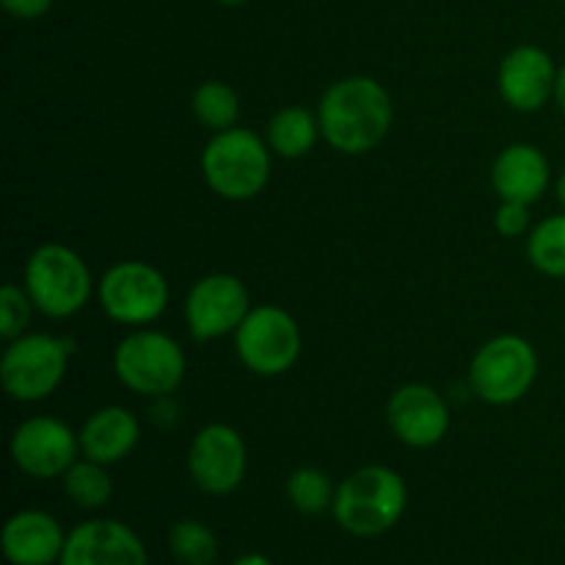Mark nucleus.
I'll return each instance as SVG.
<instances>
[{"label": "nucleus", "instance_id": "nucleus-9", "mask_svg": "<svg viewBox=\"0 0 565 565\" xmlns=\"http://www.w3.org/2000/svg\"><path fill=\"white\" fill-rule=\"evenodd\" d=\"M232 337H235V351L243 367L263 379L285 375L301 356V329L296 318L276 303L252 307V312Z\"/></svg>", "mask_w": 565, "mask_h": 565}, {"label": "nucleus", "instance_id": "nucleus-14", "mask_svg": "<svg viewBox=\"0 0 565 565\" xmlns=\"http://www.w3.org/2000/svg\"><path fill=\"white\" fill-rule=\"evenodd\" d=\"M557 66L544 47L519 44L500 61L497 88L508 108L519 114H535L555 99Z\"/></svg>", "mask_w": 565, "mask_h": 565}, {"label": "nucleus", "instance_id": "nucleus-5", "mask_svg": "<svg viewBox=\"0 0 565 565\" xmlns=\"http://www.w3.org/2000/svg\"><path fill=\"white\" fill-rule=\"evenodd\" d=\"M110 362L119 384L141 397L174 395L188 373V359L180 342L147 326L121 337Z\"/></svg>", "mask_w": 565, "mask_h": 565}, {"label": "nucleus", "instance_id": "nucleus-16", "mask_svg": "<svg viewBox=\"0 0 565 565\" xmlns=\"http://www.w3.org/2000/svg\"><path fill=\"white\" fill-rule=\"evenodd\" d=\"M552 169L535 143H508L491 166V185L500 202H522L533 207L550 191Z\"/></svg>", "mask_w": 565, "mask_h": 565}, {"label": "nucleus", "instance_id": "nucleus-21", "mask_svg": "<svg viewBox=\"0 0 565 565\" xmlns=\"http://www.w3.org/2000/svg\"><path fill=\"white\" fill-rule=\"evenodd\" d=\"M61 486H64V494L70 497L72 505H77L81 511H99L114 497V480H110L108 467L92 461V458L72 463L61 478Z\"/></svg>", "mask_w": 565, "mask_h": 565}, {"label": "nucleus", "instance_id": "nucleus-2", "mask_svg": "<svg viewBox=\"0 0 565 565\" xmlns=\"http://www.w3.org/2000/svg\"><path fill=\"white\" fill-rule=\"evenodd\" d=\"M22 287L36 312L50 320L75 318L97 292L88 263L64 243H42L33 248L22 270Z\"/></svg>", "mask_w": 565, "mask_h": 565}, {"label": "nucleus", "instance_id": "nucleus-7", "mask_svg": "<svg viewBox=\"0 0 565 565\" xmlns=\"http://www.w3.org/2000/svg\"><path fill=\"white\" fill-rule=\"evenodd\" d=\"M539 379V353L519 334H500L483 342L469 364V386L489 406H513Z\"/></svg>", "mask_w": 565, "mask_h": 565}, {"label": "nucleus", "instance_id": "nucleus-27", "mask_svg": "<svg viewBox=\"0 0 565 565\" xmlns=\"http://www.w3.org/2000/svg\"><path fill=\"white\" fill-rule=\"evenodd\" d=\"M53 3L55 0H0L6 14H11L14 20H39L53 9Z\"/></svg>", "mask_w": 565, "mask_h": 565}, {"label": "nucleus", "instance_id": "nucleus-8", "mask_svg": "<svg viewBox=\"0 0 565 565\" xmlns=\"http://www.w3.org/2000/svg\"><path fill=\"white\" fill-rule=\"evenodd\" d=\"M169 296L166 276L143 259H119L97 281V301L103 312L114 323L132 329L154 323L169 307Z\"/></svg>", "mask_w": 565, "mask_h": 565}, {"label": "nucleus", "instance_id": "nucleus-22", "mask_svg": "<svg viewBox=\"0 0 565 565\" xmlns=\"http://www.w3.org/2000/svg\"><path fill=\"white\" fill-rule=\"evenodd\" d=\"M527 259L539 274L565 279V210L530 230Z\"/></svg>", "mask_w": 565, "mask_h": 565}, {"label": "nucleus", "instance_id": "nucleus-6", "mask_svg": "<svg viewBox=\"0 0 565 565\" xmlns=\"http://www.w3.org/2000/svg\"><path fill=\"white\" fill-rule=\"evenodd\" d=\"M72 345L47 331H25L0 356V384L17 403H42L66 379Z\"/></svg>", "mask_w": 565, "mask_h": 565}, {"label": "nucleus", "instance_id": "nucleus-31", "mask_svg": "<svg viewBox=\"0 0 565 565\" xmlns=\"http://www.w3.org/2000/svg\"><path fill=\"white\" fill-rule=\"evenodd\" d=\"M218 3H224V6H243V3H248V0H218Z\"/></svg>", "mask_w": 565, "mask_h": 565}, {"label": "nucleus", "instance_id": "nucleus-19", "mask_svg": "<svg viewBox=\"0 0 565 565\" xmlns=\"http://www.w3.org/2000/svg\"><path fill=\"white\" fill-rule=\"evenodd\" d=\"M318 138H323L318 114L303 105H285L270 116L268 127H265V141H268L270 152L285 160L307 158Z\"/></svg>", "mask_w": 565, "mask_h": 565}, {"label": "nucleus", "instance_id": "nucleus-28", "mask_svg": "<svg viewBox=\"0 0 565 565\" xmlns=\"http://www.w3.org/2000/svg\"><path fill=\"white\" fill-rule=\"evenodd\" d=\"M555 105L561 108V114L565 116V64L557 72V86H555Z\"/></svg>", "mask_w": 565, "mask_h": 565}, {"label": "nucleus", "instance_id": "nucleus-4", "mask_svg": "<svg viewBox=\"0 0 565 565\" xmlns=\"http://www.w3.org/2000/svg\"><path fill=\"white\" fill-rule=\"evenodd\" d=\"M270 147L248 127L213 132L202 152V174L210 191L226 202H248L270 182Z\"/></svg>", "mask_w": 565, "mask_h": 565}, {"label": "nucleus", "instance_id": "nucleus-20", "mask_svg": "<svg viewBox=\"0 0 565 565\" xmlns=\"http://www.w3.org/2000/svg\"><path fill=\"white\" fill-rule=\"evenodd\" d=\"M191 110L210 132L232 130L241 119V94L224 81H204L193 88Z\"/></svg>", "mask_w": 565, "mask_h": 565}, {"label": "nucleus", "instance_id": "nucleus-17", "mask_svg": "<svg viewBox=\"0 0 565 565\" xmlns=\"http://www.w3.org/2000/svg\"><path fill=\"white\" fill-rule=\"evenodd\" d=\"M0 541L11 565H53L64 555L66 533L47 511L28 508L6 522Z\"/></svg>", "mask_w": 565, "mask_h": 565}, {"label": "nucleus", "instance_id": "nucleus-15", "mask_svg": "<svg viewBox=\"0 0 565 565\" xmlns=\"http://www.w3.org/2000/svg\"><path fill=\"white\" fill-rule=\"evenodd\" d=\"M58 565H147L138 533L114 519H92L66 535Z\"/></svg>", "mask_w": 565, "mask_h": 565}, {"label": "nucleus", "instance_id": "nucleus-10", "mask_svg": "<svg viewBox=\"0 0 565 565\" xmlns=\"http://www.w3.org/2000/svg\"><path fill=\"white\" fill-rule=\"evenodd\" d=\"M246 469V439L226 423L204 425L188 447V475L193 486L210 497H226L241 489Z\"/></svg>", "mask_w": 565, "mask_h": 565}, {"label": "nucleus", "instance_id": "nucleus-23", "mask_svg": "<svg viewBox=\"0 0 565 565\" xmlns=\"http://www.w3.org/2000/svg\"><path fill=\"white\" fill-rule=\"evenodd\" d=\"M285 494L290 505L303 516H323L334 508L337 486L331 483L329 475L318 467H301L287 478Z\"/></svg>", "mask_w": 565, "mask_h": 565}, {"label": "nucleus", "instance_id": "nucleus-11", "mask_svg": "<svg viewBox=\"0 0 565 565\" xmlns=\"http://www.w3.org/2000/svg\"><path fill=\"white\" fill-rule=\"evenodd\" d=\"M248 312L252 296L235 274L202 276L185 296V326L193 342L235 334Z\"/></svg>", "mask_w": 565, "mask_h": 565}, {"label": "nucleus", "instance_id": "nucleus-18", "mask_svg": "<svg viewBox=\"0 0 565 565\" xmlns=\"http://www.w3.org/2000/svg\"><path fill=\"white\" fill-rule=\"evenodd\" d=\"M83 458L114 467L125 461L141 441V423L125 406H103L88 414L86 423L77 430Z\"/></svg>", "mask_w": 565, "mask_h": 565}, {"label": "nucleus", "instance_id": "nucleus-13", "mask_svg": "<svg viewBox=\"0 0 565 565\" xmlns=\"http://www.w3.org/2000/svg\"><path fill=\"white\" fill-rule=\"evenodd\" d=\"M386 423L397 441L414 450L439 445L450 430V408L441 392L428 384H403L386 403Z\"/></svg>", "mask_w": 565, "mask_h": 565}, {"label": "nucleus", "instance_id": "nucleus-29", "mask_svg": "<svg viewBox=\"0 0 565 565\" xmlns=\"http://www.w3.org/2000/svg\"><path fill=\"white\" fill-rule=\"evenodd\" d=\"M232 565H274V563H270L265 555H259V552H252V555L237 557V561L232 563Z\"/></svg>", "mask_w": 565, "mask_h": 565}, {"label": "nucleus", "instance_id": "nucleus-30", "mask_svg": "<svg viewBox=\"0 0 565 565\" xmlns=\"http://www.w3.org/2000/svg\"><path fill=\"white\" fill-rule=\"evenodd\" d=\"M555 193H557V202H561V207L565 210V171H561V177H557Z\"/></svg>", "mask_w": 565, "mask_h": 565}, {"label": "nucleus", "instance_id": "nucleus-1", "mask_svg": "<svg viewBox=\"0 0 565 565\" xmlns=\"http://www.w3.org/2000/svg\"><path fill=\"white\" fill-rule=\"evenodd\" d=\"M318 121L331 149L342 154H367L390 136L395 105L375 77L348 75L323 92Z\"/></svg>", "mask_w": 565, "mask_h": 565}, {"label": "nucleus", "instance_id": "nucleus-12", "mask_svg": "<svg viewBox=\"0 0 565 565\" xmlns=\"http://www.w3.org/2000/svg\"><path fill=\"white\" fill-rule=\"evenodd\" d=\"M9 452L14 467L33 480L64 478L77 456H83L75 430L47 414L22 419L11 434Z\"/></svg>", "mask_w": 565, "mask_h": 565}, {"label": "nucleus", "instance_id": "nucleus-3", "mask_svg": "<svg viewBox=\"0 0 565 565\" xmlns=\"http://www.w3.org/2000/svg\"><path fill=\"white\" fill-rule=\"evenodd\" d=\"M408 505L406 480L390 467H362L337 486V524L356 539H375L395 527Z\"/></svg>", "mask_w": 565, "mask_h": 565}, {"label": "nucleus", "instance_id": "nucleus-26", "mask_svg": "<svg viewBox=\"0 0 565 565\" xmlns=\"http://www.w3.org/2000/svg\"><path fill=\"white\" fill-rule=\"evenodd\" d=\"M494 226L502 237H522L530 232V204L500 202L494 213Z\"/></svg>", "mask_w": 565, "mask_h": 565}, {"label": "nucleus", "instance_id": "nucleus-24", "mask_svg": "<svg viewBox=\"0 0 565 565\" xmlns=\"http://www.w3.org/2000/svg\"><path fill=\"white\" fill-rule=\"evenodd\" d=\"M169 550L180 565H213L218 557V539L196 519H182L169 530Z\"/></svg>", "mask_w": 565, "mask_h": 565}, {"label": "nucleus", "instance_id": "nucleus-25", "mask_svg": "<svg viewBox=\"0 0 565 565\" xmlns=\"http://www.w3.org/2000/svg\"><path fill=\"white\" fill-rule=\"evenodd\" d=\"M33 309L36 307L28 298L25 287L14 285V281L3 285V290H0V337L11 342L25 334L28 326H31Z\"/></svg>", "mask_w": 565, "mask_h": 565}]
</instances>
